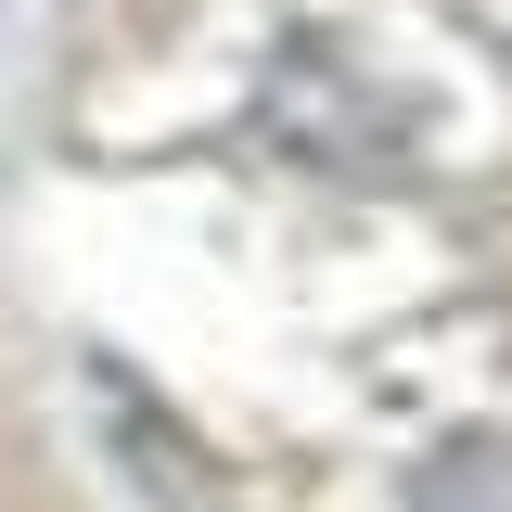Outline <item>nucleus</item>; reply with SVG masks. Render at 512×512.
Instances as JSON below:
<instances>
[{
  "mask_svg": "<svg viewBox=\"0 0 512 512\" xmlns=\"http://www.w3.org/2000/svg\"><path fill=\"white\" fill-rule=\"evenodd\" d=\"M410 512H512V448L500 436H448L436 461H423Z\"/></svg>",
  "mask_w": 512,
  "mask_h": 512,
  "instance_id": "obj_1",
  "label": "nucleus"
}]
</instances>
